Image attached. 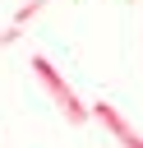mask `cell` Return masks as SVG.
Returning a JSON list of instances; mask_svg holds the SVG:
<instances>
[{
	"instance_id": "cell-1",
	"label": "cell",
	"mask_w": 143,
	"mask_h": 148,
	"mask_svg": "<svg viewBox=\"0 0 143 148\" xmlns=\"http://www.w3.org/2000/svg\"><path fill=\"white\" fill-rule=\"evenodd\" d=\"M32 74H37L42 92L55 102V111H60L69 125H88V120H92V106H83V102H78V92L69 88V79H65V74H60L46 56H32Z\"/></svg>"
},
{
	"instance_id": "cell-2",
	"label": "cell",
	"mask_w": 143,
	"mask_h": 148,
	"mask_svg": "<svg viewBox=\"0 0 143 148\" xmlns=\"http://www.w3.org/2000/svg\"><path fill=\"white\" fill-rule=\"evenodd\" d=\"M92 120H97L120 148H143V134L134 130V120H129L120 106H111V102H92Z\"/></svg>"
},
{
	"instance_id": "cell-3",
	"label": "cell",
	"mask_w": 143,
	"mask_h": 148,
	"mask_svg": "<svg viewBox=\"0 0 143 148\" xmlns=\"http://www.w3.org/2000/svg\"><path fill=\"white\" fill-rule=\"evenodd\" d=\"M42 9H46V0H23V5H18V14H14V23L23 28V23H28L32 14H42Z\"/></svg>"
}]
</instances>
